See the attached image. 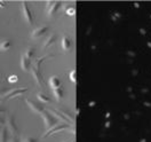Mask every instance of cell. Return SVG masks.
Listing matches in <instances>:
<instances>
[{"instance_id":"obj_1","label":"cell","mask_w":151,"mask_h":142,"mask_svg":"<svg viewBox=\"0 0 151 142\" xmlns=\"http://www.w3.org/2000/svg\"><path fill=\"white\" fill-rule=\"evenodd\" d=\"M6 124H7L6 127L8 128V131L10 132L12 135H17V134H19V128H17V125L15 123V118H14L13 115H9V116L7 117Z\"/></svg>"},{"instance_id":"obj_2","label":"cell","mask_w":151,"mask_h":142,"mask_svg":"<svg viewBox=\"0 0 151 142\" xmlns=\"http://www.w3.org/2000/svg\"><path fill=\"white\" fill-rule=\"evenodd\" d=\"M22 13H23V16H24L25 21L28 22L30 25H32V24H33L32 13L30 12V9H29V7H28V4H27L25 1H23V2H22Z\"/></svg>"},{"instance_id":"obj_3","label":"cell","mask_w":151,"mask_h":142,"mask_svg":"<svg viewBox=\"0 0 151 142\" xmlns=\"http://www.w3.org/2000/svg\"><path fill=\"white\" fill-rule=\"evenodd\" d=\"M27 91H28V88H16V89H12V91L9 89L6 94L1 97V100L6 101V100H8V99H10V97L17 96V95L22 94V93H24V92H27Z\"/></svg>"},{"instance_id":"obj_4","label":"cell","mask_w":151,"mask_h":142,"mask_svg":"<svg viewBox=\"0 0 151 142\" xmlns=\"http://www.w3.org/2000/svg\"><path fill=\"white\" fill-rule=\"evenodd\" d=\"M31 72H32V76L35 77V79H36V81H37V84L40 87H44V79H42V76L40 75V71L38 70L36 66H32L31 68Z\"/></svg>"},{"instance_id":"obj_5","label":"cell","mask_w":151,"mask_h":142,"mask_svg":"<svg viewBox=\"0 0 151 142\" xmlns=\"http://www.w3.org/2000/svg\"><path fill=\"white\" fill-rule=\"evenodd\" d=\"M27 103H28V105L30 107V109H32L35 112H42V111H44L42 105H41V104H39V103H37V102H35V101L27 100Z\"/></svg>"},{"instance_id":"obj_6","label":"cell","mask_w":151,"mask_h":142,"mask_svg":"<svg viewBox=\"0 0 151 142\" xmlns=\"http://www.w3.org/2000/svg\"><path fill=\"white\" fill-rule=\"evenodd\" d=\"M42 117H44V119H45V123H46V126H47L48 128H50L53 125L56 124V120H55L49 114H47V112H44V114H42Z\"/></svg>"},{"instance_id":"obj_7","label":"cell","mask_w":151,"mask_h":142,"mask_svg":"<svg viewBox=\"0 0 151 142\" xmlns=\"http://www.w3.org/2000/svg\"><path fill=\"white\" fill-rule=\"evenodd\" d=\"M30 66H31V61L29 60L28 57H25L23 55V56L21 57V68H22L24 71L28 72L29 70H30Z\"/></svg>"},{"instance_id":"obj_8","label":"cell","mask_w":151,"mask_h":142,"mask_svg":"<svg viewBox=\"0 0 151 142\" xmlns=\"http://www.w3.org/2000/svg\"><path fill=\"white\" fill-rule=\"evenodd\" d=\"M47 31V27H41V28L39 29H36L33 32H32V38H38V37H41L45 32Z\"/></svg>"},{"instance_id":"obj_9","label":"cell","mask_w":151,"mask_h":142,"mask_svg":"<svg viewBox=\"0 0 151 142\" xmlns=\"http://www.w3.org/2000/svg\"><path fill=\"white\" fill-rule=\"evenodd\" d=\"M0 142H8V128L2 127L0 130Z\"/></svg>"},{"instance_id":"obj_10","label":"cell","mask_w":151,"mask_h":142,"mask_svg":"<svg viewBox=\"0 0 151 142\" xmlns=\"http://www.w3.org/2000/svg\"><path fill=\"white\" fill-rule=\"evenodd\" d=\"M10 47H12V43L9 40H4L0 43V52H6L10 49Z\"/></svg>"},{"instance_id":"obj_11","label":"cell","mask_w":151,"mask_h":142,"mask_svg":"<svg viewBox=\"0 0 151 142\" xmlns=\"http://www.w3.org/2000/svg\"><path fill=\"white\" fill-rule=\"evenodd\" d=\"M48 6H49V8H48V14H49V15H53V14L56 12L57 7L60 6V4H57V2H49Z\"/></svg>"},{"instance_id":"obj_12","label":"cell","mask_w":151,"mask_h":142,"mask_svg":"<svg viewBox=\"0 0 151 142\" xmlns=\"http://www.w3.org/2000/svg\"><path fill=\"white\" fill-rule=\"evenodd\" d=\"M50 86H52L54 89H56L57 87L60 86V80L57 79V77H53V78L50 79Z\"/></svg>"},{"instance_id":"obj_13","label":"cell","mask_w":151,"mask_h":142,"mask_svg":"<svg viewBox=\"0 0 151 142\" xmlns=\"http://www.w3.org/2000/svg\"><path fill=\"white\" fill-rule=\"evenodd\" d=\"M54 41H55V36H54V35H52V36L48 38L47 41L45 43V46H44V48H47L48 46H50V45H52Z\"/></svg>"},{"instance_id":"obj_14","label":"cell","mask_w":151,"mask_h":142,"mask_svg":"<svg viewBox=\"0 0 151 142\" xmlns=\"http://www.w3.org/2000/svg\"><path fill=\"white\" fill-rule=\"evenodd\" d=\"M62 43H63V48H64V49H69V48H70V40L66 38V37L63 38V41H62Z\"/></svg>"},{"instance_id":"obj_15","label":"cell","mask_w":151,"mask_h":142,"mask_svg":"<svg viewBox=\"0 0 151 142\" xmlns=\"http://www.w3.org/2000/svg\"><path fill=\"white\" fill-rule=\"evenodd\" d=\"M37 97L39 99V100H40V101H42V102H49V99H48L46 95H44V94H38Z\"/></svg>"},{"instance_id":"obj_16","label":"cell","mask_w":151,"mask_h":142,"mask_svg":"<svg viewBox=\"0 0 151 142\" xmlns=\"http://www.w3.org/2000/svg\"><path fill=\"white\" fill-rule=\"evenodd\" d=\"M54 94H55V96H56L57 100H61V97H62V89L56 88V89L54 91Z\"/></svg>"},{"instance_id":"obj_17","label":"cell","mask_w":151,"mask_h":142,"mask_svg":"<svg viewBox=\"0 0 151 142\" xmlns=\"http://www.w3.org/2000/svg\"><path fill=\"white\" fill-rule=\"evenodd\" d=\"M32 55H33V49H30V48H29L28 50H27V53L24 54V56L28 57L29 60H30V58L32 57Z\"/></svg>"},{"instance_id":"obj_18","label":"cell","mask_w":151,"mask_h":142,"mask_svg":"<svg viewBox=\"0 0 151 142\" xmlns=\"http://www.w3.org/2000/svg\"><path fill=\"white\" fill-rule=\"evenodd\" d=\"M23 142H37V140L33 138H25V139H23Z\"/></svg>"},{"instance_id":"obj_19","label":"cell","mask_w":151,"mask_h":142,"mask_svg":"<svg viewBox=\"0 0 151 142\" xmlns=\"http://www.w3.org/2000/svg\"><path fill=\"white\" fill-rule=\"evenodd\" d=\"M9 142H19V140L16 135H13V136H12V139L9 140Z\"/></svg>"},{"instance_id":"obj_20","label":"cell","mask_w":151,"mask_h":142,"mask_svg":"<svg viewBox=\"0 0 151 142\" xmlns=\"http://www.w3.org/2000/svg\"><path fill=\"white\" fill-rule=\"evenodd\" d=\"M4 124H6V119L2 115H0V125H4Z\"/></svg>"},{"instance_id":"obj_21","label":"cell","mask_w":151,"mask_h":142,"mask_svg":"<svg viewBox=\"0 0 151 142\" xmlns=\"http://www.w3.org/2000/svg\"><path fill=\"white\" fill-rule=\"evenodd\" d=\"M16 80H17V78H16L15 76H13V77H10V78H9V81H10V83H15Z\"/></svg>"},{"instance_id":"obj_22","label":"cell","mask_w":151,"mask_h":142,"mask_svg":"<svg viewBox=\"0 0 151 142\" xmlns=\"http://www.w3.org/2000/svg\"><path fill=\"white\" fill-rule=\"evenodd\" d=\"M5 112H6V110H5L4 108H1V107H0V115H4Z\"/></svg>"},{"instance_id":"obj_23","label":"cell","mask_w":151,"mask_h":142,"mask_svg":"<svg viewBox=\"0 0 151 142\" xmlns=\"http://www.w3.org/2000/svg\"><path fill=\"white\" fill-rule=\"evenodd\" d=\"M5 6H6V4H5V2H0V7H1V8H2V7H5Z\"/></svg>"}]
</instances>
